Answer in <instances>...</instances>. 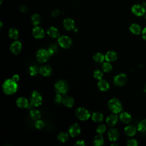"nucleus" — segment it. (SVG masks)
<instances>
[{
  "mask_svg": "<svg viewBox=\"0 0 146 146\" xmlns=\"http://www.w3.org/2000/svg\"><path fill=\"white\" fill-rule=\"evenodd\" d=\"M3 92L7 95H11L15 93L18 88L17 82L13 79H8L6 80L2 85Z\"/></svg>",
  "mask_w": 146,
  "mask_h": 146,
  "instance_id": "1",
  "label": "nucleus"
},
{
  "mask_svg": "<svg viewBox=\"0 0 146 146\" xmlns=\"http://www.w3.org/2000/svg\"><path fill=\"white\" fill-rule=\"evenodd\" d=\"M108 107L110 111L115 114L120 112L123 110L121 103L116 98L110 99L108 103Z\"/></svg>",
  "mask_w": 146,
  "mask_h": 146,
  "instance_id": "2",
  "label": "nucleus"
},
{
  "mask_svg": "<svg viewBox=\"0 0 146 146\" xmlns=\"http://www.w3.org/2000/svg\"><path fill=\"white\" fill-rule=\"evenodd\" d=\"M54 88L56 93L64 95L68 92L69 86L66 81L64 80H59L55 83Z\"/></svg>",
  "mask_w": 146,
  "mask_h": 146,
  "instance_id": "3",
  "label": "nucleus"
},
{
  "mask_svg": "<svg viewBox=\"0 0 146 146\" xmlns=\"http://www.w3.org/2000/svg\"><path fill=\"white\" fill-rule=\"evenodd\" d=\"M75 115L76 117L80 120H86L90 117L89 111L83 107H79L75 111Z\"/></svg>",
  "mask_w": 146,
  "mask_h": 146,
  "instance_id": "4",
  "label": "nucleus"
},
{
  "mask_svg": "<svg viewBox=\"0 0 146 146\" xmlns=\"http://www.w3.org/2000/svg\"><path fill=\"white\" fill-rule=\"evenodd\" d=\"M58 43L60 47L64 48H68L72 45V42L71 39L66 35H62L58 38Z\"/></svg>",
  "mask_w": 146,
  "mask_h": 146,
  "instance_id": "5",
  "label": "nucleus"
},
{
  "mask_svg": "<svg viewBox=\"0 0 146 146\" xmlns=\"http://www.w3.org/2000/svg\"><path fill=\"white\" fill-rule=\"evenodd\" d=\"M50 55L48 54L47 50L44 49H39L38 50L36 54V57L37 60L40 63H44L47 62L49 58Z\"/></svg>",
  "mask_w": 146,
  "mask_h": 146,
  "instance_id": "6",
  "label": "nucleus"
},
{
  "mask_svg": "<svg viewBox=\"0 0 146 146\" xmlns=\"http://www.w3.org/2000/svg\"><path fill=\"white\" fill-rule=\"evenodd\" d=\"M30 102L35 107H38L41 105L42 102V98L38 91H34L32 92L30 97Z\"/></svg>",
  "mask_w": 146,
  "mask_h": 146,
  "instance_id": "7",
  "label": "nucleus"
},
{
  "mask_svg": "<svg viewBox=\"0 0 146 146\" xmlns=\"http://www.w3.org/2000/svg\"><path fill=\"white\" fill-rule=\"evenodd\" d=\"M127 80V78L125 74L121 73L116 75L113 79V83L117 86H124Z\"/></svg>",
  "mask_w": 146,
  "mask_h": 146,
  "instance_id": "8",
  "label": "nucleus"
},
{
  "mask_svg": "<svg viewBox=\"0 0 146 146\" xmlns=\"http://www.w3.org/2000/svg\"><path fill=\"white\" fill-rule=\"evenodd\" d=\"M131 11L134 15L137 17H141L145 14V9L143 5L136 4L132 6Z\"/></svg>",
  "mask_w": 146,
  "mask_h": 146,
  "instance_id": "9",
  "label": "nucleus"
},
{
  "mask_svg": "<svg viewBox=\"0 0 146 146\" xmlns=\"http://www.w3.org/2000/svg\"><path fill=\"white\" fill-rule=\"evenodd\" d=\"M21 48H22L21 43L18 40L13 42L10 46V51L15 55L18 54L20 52Z\"/></svg>",
  "mask_w": 146,
  "mask_h": 146,
  "instance_id": "10",
  "label": "nucleus"
},
{
  "mask_svg": "<svg viewBox=\"0 0 146 146\" xmlns=\"http://www.w3.org/2000/svg\"><path fill=\"white\" fill-rule=\"evenodd\" d=\"M80 131V126L78 124L75 123L70 127L68 129V133L71 137H76L79 135Z\"/></svg>",
  "mask_w": 146,
  "mask_h": 146,
  "instance_id": "11",
  "label": "nucleus"
},
{
  "mask_svg": "<svg viewBox=\"0 0 146 146\" xmlns=\"http://www.w3.org/2000/svg\"><path fill=\"white\" fill-rule=\"evenodd\" d=\"M107 135L108 139L111 141H116L119 137V133L118 131L116 128H110L108 132Z\"/></svg>",
  "mask_w": 146,
  "mask_h": 146,
  "instance_id": "12",
  "label": "nucleus"
},
{
  "mask_svg": "<svg viewBox=\"0 0 146 146\" xmlns=\"http://www.w3.org/2000/svg\"><path fill=\"white\" fill-rule=\"evenodd\" d=\"M33 35L36 39H42L44 36V31L42 28L36 26L33 29Z\"/></svg>",
  "mask_w": 146,
  "mask_h": 146,
  "instance_id": "13",
  "label": "nucleus"
},
{
  "mask_svg": "<svg viewBox=\"0 0 146 146\" xmlns=\"http://www.w3.org/2000/svg\"><path fill=\"white\" fill-rule=\"evenodd\" d=\"M63 25L64 29L68 31L74 30L75 27L74 21L70 18H67L65 19H64Z\"/></svg>",
  "mask_w": 146,
  "mask_h": 146,
  "instance_id": "14",
  "label": "nucleus"
},
{
  "mask_svg": "<svg viewBox=\"0 0 146 146\" xmlns=\"http://www.w3.org/2000/svg\"><path fill=\"white\" fill-rule=\"evenodd\" d=\"M119 119L122 123L125 124H128L130 123L132 121V116L128 112H124L120 114Z\"/></svg>",
  "mask_w": 146,
  "mask_h": 146,
  "instance_id": "15",
  "label": "nucleus"
},
{
  "mask_svg": "<svg viewBox=\"0 0 146 146\" xmlns=\"http://www.w3.org/2000/svg\"><path fill=\"white\" fill-rule=\"evenodd\" d=\"M39 70L40 74L44 76H49L52 73V68L48 65L42 66Z\"/></svg>",
  "mask_w": 146,
  "mask_h": 146,
  "instance_id": "16",
  "label": "nucleus"
},
{
  "mask_svg": "<svg viewBox=\"0 0 146 146\" xmlns=\"http://www.w3.org/2000/svg\"><path fill=\"white\" fill-rule=\"evenodd\" d=\"M118 121L117 116L115 114H111L109 115L106 119V123L110 127L114 126Z\"/></svg>",
  "mask_w": 146,
  "mask_h": 146,
  "instance_id": "17",
  "label": "nucleus"
},
{
  "mask_svg": "<svg viewBox=\"0 0 146 146\" xmlns=\"http://www.w3.org/2000/svg\"><path fill=\"white\" fill-rule=\"evenodd\" d=\"M117 55L116 52L114 51H109L106 53L105 55L106 60L109 62H114L117 59Z\"/></svg>",
  "mask_w": 146,
  "mask_h": 146,
  "instance_id": "18",
  "label": "nucleus"
},
{
  "mask_svg": "<svg viewBox=\"0 0 146 146\" xmlns=\"http://www.w3.org/2000/svg\"><path fill=\"white\" fill-rule=\"evenodd\" d=\"M124 133L125 134L128 136H133L136 134V132L137 131V129L133 125H128L125 127L124 129Z\"/></svg>",
  "mask_w": 146,
  "mask_h": 146,
  "instance_id": "19",
  "label": "nucleus"
},
{
  "mask_svg": "<svg viewBox=\"0 0 146 146\" xmlns=\"http://www.w3.org/2000/svg\"><path fill=\"white\" fill-rule=\"evenodd\" d=\"M16 104L20 108H27L29 104V102L27 99L24 97H19L16 101Z\"/></svg>",
  "mask_w": 146,
  "mask_h": 146,
  "instance_id": "20",
  "label": "nucleus"
},
{
  "mask_svg": "<svg viewBox=\"0 0 146 146\" xmlns=\"http://www.w3.org/2000/svg\"><path fill=\"white\" fill-rule=\"evenodd\" d=\"M98 87L99 89L102 91H106L110 88L109 83L105 80H99L98 83Z\"/></svg>",
  "mask_w": 146,
  "mask_h": 146,
  "instance_id": "21",
  "label": "nucleus"
},
{
  "mask_svg": "<svg viewBox=\"0 0 146 146\" xmlns=\"http://www.w3.org/2000/svg\"><path fill=\"white\" fill-rule=\"evenodd\" d=\"M62 103L66 107H72L74 104V100L72 97L66 95L63 98Z\"/></svg>",
  "mask_w": 146,
  "mask_h": 146,
  "instance_id": "22",
  "label": "nucleus"
},
{
  "mask_svg": "<svg viewBox=\"0 0 146 146\" xmlns=\"http://www.w3.org/2000/svg\"><path fill=\"white\" fill-rule=\"evenodd\" d=\"M47 34L52 38H57L59 36V32L58 30L55 27H50L47 30Z\"/></svg>",
  "mask_w": 146,
  "mask_h": 146,
  "instance_id": "23",
  "label": "nucleus"
},
{
  "mask_svg": "<svg viewBox=\"0 0 146 146\" xmlns=\"http://www.w3.org/2000/svg\"><path fill=\"white\" fill-rule=\"evenodd\" d=\"M129 30L132 34L138 35L141 32V27L138 24L132 23L129 26Z\"/></svg>",
  "mask_w": 146,
  "mask_h": 146,
  "instance_id": "24",
  "label": "nucleus"
},
{
  "mask_svg": "<svg viewBox=\"0 0 146 146\" xmlns=\"http://www.w3.org/2000/svg\"><path fill=\"white\" fill-rule=\"evenodd\" d=\"M94 145L95 146H101L104 144V139L101 134L96 135L93 140Z\"/></svg>",
  "mask_w": 146,
  "mask_h": 146,
  "instance_id": "25",
  "label": "nucleus"
},
{
  "mask_svg": "<svg viewBox=\"0 0 146 146\" xmlns=\"http://www.w3.org/2000/svg\"><path fill=\"white\" fill-rule=\"evenodd\" d=\"M92 119L95 122H100L103 119V115L99 112H95L92 115Z\"/></svg>",
  "mask_w": 146,
  "mask_h": 146,
  "instance_id": "26",
  "label": "nucleus"
},
{
  "mask_svg": "<svg viewBox=\"0 0 146 146\" xmlns=\"http://www.w3.org/2000/svg\"><path fill=\"white\" fill-rule=\"evenodd\" d=\"M8 34H9V37L13 39H17L18 38V35H19L18 31L15 28H10L9 30Z\"/></svg>",
  "mask_w": 146,
  "mask_h": 146,
  "instance_id": "27",
  "label": "nucleus"
},
{
  "mask_svg": "<svg viewBox=\"0 0 146 146\" xmlns=\"http://www.w3.org/2000/svg\"><path fill=\"white\" fill-rule=\"evenodd\" d=\"M30 117L34 120H38L41 117V113L39 111L37 110H32L30 112Z\"/></svg>",
  "mask_w": 146,
  "mask_h": 146,
  "instance_id": "28",
  "label": "nucleus"
},
{
  "mask_svg": "<svg viewBox=\"0 0 146 146\" xmlns=\"http://www.w3.org/2000/svg\"><path fill=\"white\" fill-rule=\"evenodd\" d=\"M58 139L59 141L62 143H64L66 142L68 139V135L67 133L65 132H61L58 135Z\"/></svg>",
  "mask_w": 146,
  "mask_h": 146,
  "instance_id": "29",
  "label": "nucleus"
},
{
  "mask_svg": "<svg viewBox=\"0 0 146 146\" xmlns=\"http://www.w3.org/2000/svg\"><path fill=\"white\" fill-rule=\"evenodd\" d=\"M31 22L34 26H36L40 23V16L38 14H35L32 15L31 18Z\"/></svg>",
  "mask_w": 146,
  "mask_h": 146,
  "instance_id": "30",
  "label": "nucleus"
},
{
  "mask_svg": "<svg viewBox=\"0 0 146 146\" xmlns=\"http://www.w3.org/2000/svg\"><path fill=\"white\" fill-rule=\"evenodd\" d=\"M93 58L95 62H96L98 63H101L104 61V60L105 59V56L102 53L97 52L94 55Z\"/></svg>",
  "mask_w": 146,
  "mask_h": 146,
  "instance_id": "31",
  "label": "nucleus"
},
{
  "mask_svg": "<svg viewBox=\"0 0 146 146\" xmlns=\"http://www.w3.org/2000/svg\"><path fill=\"white\" fill-rule=\"evenodd\" d=\"M137 130L140 132H146V119L142 120L137 125Z\"/></svg>",
  "mask_w": 146,
  "mask_h": 146,
  "instance_id": "32",
  "label": "nucleus"
},
{
  "mask_svg": "<svg viewBox=\"0 0 146 146\" xmlns=\"http://www.w3.org/2000/svg\"><path fill=\"white\" fill-rule=\"evenodd\" d=\"M112 68V65L108 62H105L102 65V69L105 72H109Z\"/></svg>",
  "mask_w": 146,
  "mask_h": 146,
  "instance_id": "33",
  "label": "nucleus"
},
{
  "mask_svg": "<svg viewBox=\"0 0 146 146\" xmlns=\"http://www.w3.org/2000/svg\"><path fill=\"white\" fill-rule=\"evenodd\" d=\"M38 72H39V70H38L37 67L35 66H31L29 68V73L31 76L36 75Z\"/></svg>",
  "mask_w": 146,
  "mask_h": 146,
  "instance_id": "34",
  "label": "nucleus"
},
{
  "mask_svg": "<svg viewBox=\"0 0 146 146\" xmlns=\"http://www.w3.org/2000/svg\"><path fill=\"white\" fill-rule=\"evenodd\" d=\"M57 50H58V48H57L56 44H53L49 47L48 49L47 50V52L50 55V56H51V55H52L54 53H55L57 51Z\"/></svg>",
  "mask_w": 146,
  "mask_h": 146,
  "instance_id": "35",
  "label": "nucleus"
},
{
  "mask_svg": "<svg viewBox=\"0 0 146 146\" xmlns=\"http://www.w3.org/2000/svg\"><path fill=\"white\" fill-rule=\"evenodd\" d=\"M103 76L102 71L100 70H96L94 72V76L95 79L98 80H101Z\"/></svg>",
  "mask_w": 146,
  "mask_h": 146,
  "instance_id": "36",
  "label": "nucleus"
},
{
  "mask_svg": "<svg viewBox=\"0 0 146 146\" xmlns=\"http://www.w3.org/2000/svg\"><path fill=\"white\" fill-rule=\"evenodd\" d=\"M106 129V127L105 125L104 124H100L99 125L97 128H96V132L99 133V134H103L105 131Z\"/></svg>",
  "mask_w": 146,
  "mask_h": 146,
  "instance_id": "37",
  "label": "nucleus"
},
{
  "mask_svg": "<svg viewBox=\"0 0 146 146\" xmlns=\"http://www.w3.org/2000/svg\"><path fill=\"white\" fill-rule=\"evenodd\" d=\"M44 122L40 120H37L35 123V127L38 129H42L44 127Z\"/></svg>",
  "mask_w": 146,
  "mask_h": 146,
  "instance_id": "38",
  "label": "nucleus"
},
{
  "mask_svg": "<svg viewBox=\"0 0 146 146\" xmlns=\"http://www.w3.org/2000/svg\"><path fill=\"white\" fill-rule=\"evenodd\" d=\"M137 142L135 139H131L127 141V145L128 146H136L137 145Z\"/></svg>",
  "mask_w": 146,
  "mask_h": 146,
  "instance_id": "39",
  "label": "nucleus"
},
{
  "mask_svg": "<svg viewBox=\"0 0 146 146\" xmlns=\"http://www.w3.org/2000/svg\"><path fill=\"white\" fill-rule=\"evenodd\" d=\"M62 100H63V98L62 97L61 94L57 93V94L55 95V102L56 103L60 104L62 102Z\"/></svg>",
  "mask_w": 146,
  "mask_h": 146,
  "instance_id": "40",
  "label": "nucleus"
},
{
  "mask_svg": "<svg viewBox=\"0 0 146 146\" xmlns=\"http://www.w3.org/2000/svg\"><path fill=\"white\" fill-rule=\"evenodd\" d=\"M59 13H60V11L59 10L55 9V10L52 11V12L51 13V15L53 17H57L59 14Z\"/></svg>",
  "mask_w": 146,
  "mask_h": 146,
  "instance_id": "41",
  "label": "nucleus"
},
{
  "mask_svg": "<svg viewBox=\"0 0 146 146\" xmlns=\"http://www.w3.org/2000/svg\"><path fill=\"white\" fill-rule=\"evenodd\" d=\"M75 145H79V146H84L85 145V143L83 140H78L75 143Z\"/></svg>",
  "mask_w": 146,
  "mask_h": 146,
  "instance_id": "42",
  "label": "nucleus"
},
{
  "mask_svg": "<svg viewBox=\"0 0 146 146\" xmlns=\"http://www.w3.org/2000/svg\"><path fill=\"white\" fill-rule=\"evenodd\" d=\"M19 10L22 13H26L27 11V8L24 5H21L19 6Z\"/></svg>",
  "mask_w": 146,
  "mask_h": 146,
  "instance_id": "43",
  "label": "nucleus"
},
{
  "mask_svg": "<svg viewBox=\"0 0 146 146\" xmlns=\"http://www.w3.org/2000/svg\"><path fill=\"white\" fill-rule=\"evenodd\" d=\"M142 37L144 40H146V27L142 31Z\"/></svg>",
  "mask_w": 146,
  "mask_h": 146,
  "instance_id": "44",
  "label": "nucleus"
},
{
  "mask_svg": "<svg viewBox=\"0 0 146 146\" xmlns=\"http://www.w3.org/2000/svg\"><path fill=\"white\" fill-rule=\"evenodd\" d=\"M12 79H13L14 81H15V82H18V81L19 80V75H14L13 76Z\"/></svg>",
  "mask_w": 146,
  "mask_h": 146,
  "instance_id": "45",
  "label": "nucleus"
},
{
  "mask_svg": "<svg viewBox=\"0 0 146 146\" xmlns=\"http://www.w3.org/2000/svg\"><path fill=\"white\" fill-rule=\"evenodd\" d=\"M144 91L146 93V84H145V87L144 88Z\"/></svg>",
  "mask_w": 146,
  "mask_h": 146,
  "instance_id": "46",
  "label": "nucleus"
},
{
  "mask_svg": "<svg viewBox=\"0 0 146 146\" xmlns=\"http://www.w3.org/2000/svg\"><path fill=\"white\" fill-rule=\"evenodd\" d=\"M2 27V22H0V28Z\"/></svg>",
  "mask_w": 146,
  "mask_h": 146,
  "instance_id": "47",
  "label": "nucleus"
},
{
  "mask_svg": "<svg viewBox=\"0 0 146 146\" xmlns=\"http://www.w3.org/2000/svg\"><path fill=\"white\" fill-rule=\"evenodd\" d=\"M74 31H75V32H76V31H78V29H74Z\"/></svg>",
  "mask_w": 146,
  "mask_h": 146,
  "instance_id": "48",
  "label": "nucleus"
},
{
  "mask_svg": "<svg viewBox=\"0 0 146 146\" xmlns=\"http://www.w3.org/2000/svg\"><path fill=\"white\" fill-rule=\"evenodd\" d=\"M111 145H112V146H113V145H116V146H117V144H111Z\"/></svg>",
  "mask_w": 146,
  "mask_h": 146,
  "instance_id": "49",
  "label": "nucleus"
},
{
  "mask_svg": "<svg viewBox=\"0 0 146 146\" xmlns=\"http://www.w3.org/2000/svg\"><path fill=\"white\" fill-rule=\"evenodd\" d=\"M2 1H3V0H0V4H2Z\"/></svg>",
  "mask_w": 146,
  "mask_h": 146,
  "instance_id": "50",
  "label": "nucleus"
},
{
  "mask_svg": "<svg viewBox=\"0 0 146 146\" xmlns=\"http://www.w3.org/2000/svg\"><path fill=\"white\" fill-rule=\"evenodd\" d=\"M145 19H146V14H145Z\"/></svg>",
  "mask_w": 146,
  "mask_h": 146,
  "instance_id": "51",
  "label": "nucleus"
},
{
  "mask_svg": "<svg viewBox=\"0 0 146 146\" xmlns=\"http://www.w3.org/2000/svg\"><path fill=\"white\" fill-rule=\"evenodd\" d=\"M145 7H146V5H145Z\"/></svg>",
  "mask_w": 146,
  "mask_h": 146,
  "instance_id": "52",
  "label": "nucleus"
}]
</instances>
